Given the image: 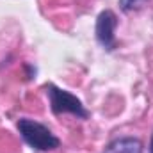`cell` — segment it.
Masks as SVG:
<instances>
[{
    "mask_svg": "<svg viewBox=\"0 0 153 153\" xmlns=\"http://www.w3.org/2000/svg\"><path fill=\"white\" fill-rule=\"evenodd\" d=\"M23 141L32 148V150H38V152H50V150H55L59 148L61 141L52 134L50 128H46L45 125H41L34 119H29V117H22L18 119L16 123Z\"/></svg>",
    "mask_w": 153,
    "mask_h": 153,
    "instance_id": "obj_1",
    "label": "cell"
},
{
    "mask_svg": "<svg viewBox=\"0 0 153 153\" xmlns=\"http://www.w3.org/2000/svg\"><path fill=\"white\" fill-rule=\"evenodd\" d=\"M45 89H46V94L50 100V109L53 114H73L80 119H87L89 112L85 111V107L82 105V102L75 94H71L70 91H64L53 84H46Z\"/></svg>",
    "mask_w": 153,
    "mask_h": 153,
    "instance_id": "obj_2",
    "label": "cell"
},
{
    "mask_svg": "<svg viewBox=\"0 0 153 153\" xmlns=\"http://www.w3.org/2000/svg\"><path fill=\"white\" fill-rule=\"evenodd\" d=\"M116 25H117V18L111 9L102 11L96 18V30H94L96 39L107 52H112L116 48Z\"/></svg>",
    "mask_w": 153,
    "mask_h": 153,
    "instance_id": "obj_3",
    "label": "cell"
},
{
    "mask_svg": "<svg viewBox=\"0 0 153 153\" xmlns=\"http://www.w3.org/2000/svg\"><path fill=\"white\" fill-rule=\"evenodd\" d=\"M102 153H143V143L135 137H119L109 143Z\"/></svg>",
    "mask_w": 153,
    "mask_h": 153,
    "instance_id": "obj_4",
    "label": "cell"
},
{
    "mask_svg": "<svg viewBox=\"0 0 153 153\" xmlns=\"http://www.w3.org/2000/svg\"><path fill=\"white\" fill-rule=\"evenodd\" d=\"M148 0H119V5L125 13H130V11H135V9H141Z\"/></svg>",
    "mask_w": 153,
    "mask_h": 153,
    "instance_id": "obj_5",
    "label": "cell"
},
{
    "mask_svg": "<svg viewBox=\"0 0 153 153\" xmlns=\"http://www.w3.org/2000/svg\"><path fill=\"white\" fill-rule=\"evenodd\" d=\"M150 153H153V135H152V141H150Z\"/></svg>",
    "mask_w": 153,
    "mask_h": 153,
    "instance_id": "obj_6",
    "label": "cell"
}]
</instances>
